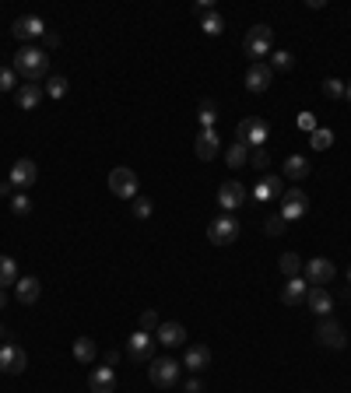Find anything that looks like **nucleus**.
Wrapping results in <instances>:
<instances>
[{"label": "nucleus", "instance_id": "nucleus-1", "mask_svg": "<svg viewBox=\"0 0 351 393\" xmlns=\"http://www.w3.org/2000/svg\"><path fill=\"white\" fill-rule=\"evenodd\" d=\"M14 74L25 78V85H39L50 74V53L35 49V46H21L14 53Z\"/></svg>", "mask_w": 351, "mask_h": 393}, {"label": "nucleus", "instance_id": "nucleus-2", "mask_svg": "<svg viewBox=\"0 0 351 393\" xmlns=\"http://www.w3.org/2000/svg\"><path fill=\"white\" fill-rule=\"evenodd\" d=\"M270 42H274V28H267V25H253V28L246 32V39H243V53H246L253 64H260V57L270 53Z\"/></svg>", "mask_w": 351, "mask_h": 393}, {"label": "nucleus", "instance_id": "nucleus-3", "mask_svg": "<svg viewBox=\"0 0 351 393\" xmlns=\"http://www.w3.org/2000/svg\"><path fill=\"white\" fill-rule=\"evenodd\" d=\"M267 134H270V127H267V119H260V116H246V119H239V127H236V141L246 144V148H263Z\"/></svg>", "mask_w": 351, "mask_h": 393}, {"label": "nucleus", "instance_id": "nucleus-4", "mask_svg": "<svg viewBox=\"0 0 351 393\" xmlns=\"http://www.w3.org/2000/svg\"><path fill=\"white\" fill-rule=\"evenodd\" d=\"M127 358H130L134 365H151V362H155V337L144 334V330L130 334V337H127Z\"/></svg>", "mask_w": 351, "mask_h": 393}, {"label": "nucleus", "instance_id": "nucleus-5", "mask_svg": "<svg viewBox=\"0 0 351 393\" xmlns=\"http://www.w3.org/2000/svg\"><path fill=\"white\" fill-rule=\"evenodd\" d=\"M148 380H151V387H159V390H173L176 383H179V365H176V358H155V362L148 365Z\"/></svg>", "mask_w": 351, "mask_h": 393}, {"label": "nucleus", "instance_id": "nucleus-6", "mask_svg": "<svg viewBox=\"0 0 351 393\" xmlns=\"http://www.w3.org/2000/svg\"><path fill=\"white\" fill-rule=\"evenodd\" d=\"M306 214H309V194H306V190L292 187L288 194H281V218H284V221H299V218H306Z\"/></svg>", "mask_w": 351, "mask_h": 393}, {"label": "nucleus", "instance_id": "nucleus-7", "mask_svg": "<svg viewBox=\"0 0 351 393\" xmlns=\"http://www.w3.org/2000/svg\"><path fill=\"white\" fill-rule=\"evenodd\" d=\"M207 239H211L214 246H229V242H236V239H239V221H236L232 214L214 218V221L207 225Z\"/></svg>", "mask_w": 351, "mask_h": 393}, {"label": "nucleus", "instance_id": "nucleus-8", "mask_svg": "<svg viewBox=\"0 0 351 393\" xmlns=\"http://www.w3.org/2000/svg\"><path fill=\"white\" fill-rule=\"evenodd\" d=\"M302 274H306V285L327 288V281H334L338 267H334V260H327V257H313L309 264H302Z\"/></svg>", "mask_w": 351, "mask_h": 393}, {"label": "nucleus", "instance_id": "nucleus-9", "mask_svg": "<svg viewBox=\"0 0 351 393\" xmlns=\"http://www.w3.org/2000/svg\"><path fill=\"white\" fill-rule=\"evenodd\" d=\"M137 172L134 169H127V165H120V169H113L109 172V190L116 196H123V200H134L137 196Z\"/></svg>", "mask_w": 351, "mask_h": 393}, {"label": "nucleus", "instance_id": "nucleus-10", "mask_svg": "<svg viewBox=\"0 0 351 393\" xmlns=\"http://www.w3.org/2000/svg\"><path fill=\"white\" fill-rule=\"evenodd\" d=\"M316 344H323V348H330V351H341L345 344H348V334H345V327L338 323V319H323L320 327H316Z\"/></svg>", "mask_w": 351, "mask_h": 393}, {"label": "nucleus", "instance_id": "nucleus-11", "mask_svg": "<svg viewBox=\"0 0 351 393\" xmlns=\"http://www.w3.org/2000/svg\"><path fill=\"white\" fill-rule=\"evenodd\" d=\"M25 365H28L25 348H18V344H11V341L0 344V373H7V376H21Z\"/></svg>", "mask_w": 351, "mask_h": 393}, {"label": "nucleus", "instance_id": "nucleus-12", "mask_svg": "<svg viewBox=\"0 0 351 393\" xmlns=\"http://www.w3.org/2000/svg\"><path fill=\"white\" fill-rule=\"evenodd\" d=\"M11 32H14V39H18V42H28V39L46 35V21H42V18H35V14H25V18H18V21L11 25Z\"/></svg>", "mask_w": 351, "mask_h": 393}, {"label": "nucleus", "instance_id": "nucleus-13", "mask_svg": "<svg viewBox=\"0 0 351 393\" xmlns=\"http://www.w3.org/2000/svg\"><path fill=\"white\" fill-rule=\"evenodd\" d=\"M218 148H221V137H218V130H214V127H200V134H197V144H193L197 158H200V162H211V158L218 155Z\"/></svg>", "mask_w": 351, "mask_h": 393}, {"label": "nucleus", "instance_id": "nucleus-14", "mask_svg": "<svg viewBox=\"0 0 351 393\" xmlns=\"http://www.w3.org/2000/svg\"><path fill=\"white\" fill-rule=\"evenodd\" d=\"M35 180H39V169H35L32 158H18V162L11 165V187H14V190H28Z\"/></svg>", "mask_w": 351, "mask_h": 393}, {"label": "nucleus", "instance_id": "nucleus-15", "mask_svg": "<svg viewBox=\"0 0 351 393\" xmlns=\"http://www.w3.org/2000/svg\"><path fill=\"white\" fill-rule=\"evenodd\" d=\"M218 204H221V207L232 214L236 207H243V204H246V187H243L239 180H229V183H221V187H218Z\"/></svg>", "mask_w": 351, "mask_h": 393}, {"label": "nucleus", "instance_id": "nucleus-16", "mask_svg": "<svg viewBox=\"0 0 351 393\" xmlns=\"http://www.w3.org/2000/svg\"><path fill=\"white\" fill-rule=\"evenodd\" d=\"M270 81H274V71H270V64H250V71H246V88L253 92V95H260L270 88Z\"/></svg>", "mask_w": 351, "mask_h": 393}, {"label": "nucleus", "instance_id": "nucleus-17", "mask_svg": "<svg viewBox=\"0 0 351 393\" xmlns=\"http://www.w3.org/2000/svg\"><path fill=\"white\" fill-rule=\"evenodd\" d=\"M281 194H284V187H281V176H274V172H263L257 180V187H253V200L257 204H267V200H274Z\"/></svg>", "mask_w": 351, "mask_h": 393}, {"label": "nucleus", "instance_id": "nucleus-18", "mask_svg": "<svg viewBox=\"0 0 351 393\" xmlns=\"http://www.w3.org/2000/svg\"><path fill=\"white\" fill-rule=\"evenodd\" d=\"M306 305L316 312V316H330V309H334V295L327 292V288H320V285H313L309 292H306Z\"/></svg>", "mask_w": 351, "mask_h": 393}, {"label": "nucleus", "instance_id": "nucleus-19", "mask_svg": "<svg viewBox=\"0 0 351 393\" xmlns=\"http://www.w3.org/2000/svg\"><path fill=\"white\" fill-rule=\"evenodd\" d=\"M183 365H186L190 373H204V369L211 365V348H207V344H190L186 355H183Z\"/></svg>", "mask_w": 351, "mask_h": 393}, {"label": "nucleus", "instance_id": "nucleus-20", "mask_svg": "<svg viewBox=\"0 0 351 393\" xmlns=\"http://www.w3.org/2000/svg\"><path fill=\"white\" fill-rule=\"evenodd\" d=\"M88 387H91V393H113L116 390V373H113V365H98V369H91Z\"/></svg>", "mask_w": 351, "mask_h": 393}, {"label": "nucleus", "instance_id": "nucleus-21", "mask_svg": "<svg viewBox=\"0 0 351 393\" xmlns=\"http://www.w3.org/2000/svg\"><path fill=\"white\" fill-rule=\"evenodd\" d=\"M306 292H309L306 278H288V285L281 288V302L284 305H306Z\"/></svg>", "mask_w": 351, "mask_h": 393}, {"label": "nucleus", "instance_id": "nucleus-22", "mask_svg": "<svg viewBox=\"0 0 351 393\" xmlns=\"http://www.w3.org/2000/svg\"><path fill=\"white\" fill-rule=\"evenodd\" d=\"M39 295H42V285H39L35 278H18V285H14V298H18L21 305H35V302H39Z\"/></svg>", "mask_w": 351, "mask_h": 393}, {"label": "nucleus", "instance_id": "nucleus-23", "mask_svg": "<svg viewBox=\"0 0 351 393\" xmlns=\"http://www.w3.org/2000/svg\"><path fill=\"white\" fill-rule=\"evenodd\" d=\"M42 88L39 85H18V92H14V102H18V109H25V112H32L39 102H42Z\"/></svg>", "mask_w": 351, "mask_h": 393}, {"label": "nucleus", "instance_id": "nucleus-24", "mask_svg": "<svg viewBox=\"0 0 351 393\" xmlns=\"http://www.w3.org/2000/svg\"><path fill=\"white\" fill-rule=\"evenodd\" d=\"M309 172H313V165H309L306 155H288V158H284V176H288V180L299 183V180H306Z\"/></svg>", "mask_w": 351, "mask_h": 393}, {"label": "nucleus", "instance_id": "nucleus-25", "mask_svg": "<svg viewBox=\"0 0 351 393\" xmlns=\"http://www.w3.org/2000/svg\"><path fill=\"white\" fill-rule=\"evenodd\" d=\"M159 341H162L166 348L186 344V327H183V323H162V327H159Z\"/></svg>", "mask_w": 351, "mask_h": 393}, {"label": "nucleus", "instance_id": "nucleus-26", "mask_svg": "<svg viewBox=\"0 0 351 393\" xmlns=\"http://www.w3.org/2000/svg\"><path fill=\"white\" fill-rule=\"evenodd\" d=\"M95 355H98V348H95V341H91V337H78V341H74V358H78L81 365H91V362H95Z\"/></svg>", "mask_w": 351, "mask_h": 393}, {"label": "nucleus", "instance_id": "nucleus-27", "mask_svg": "<svg viewBox=\"0 0 351 393\" xmlns=\"http://www.w3.org/2000/svg\"><path fill=\"white\" fill-rule=\"evenodd\" d=\"M225 158H229V165H232V169H243V165H250V148H246V144H239V141H232V148L225 151Z\"/></svg>", "mask_w": 351, "mask_h": 393}, {"label": "nucleus", "instance_id": "nucleus-28", "mask_svg": "<svg viewBox=\"0 0 351 393\" xmlns=\"http://www.w3.org/2000/svg\"><path fill=\"white\" fill-rule=\"evenodd\" d=\"M200 28H204V35H221L225 32V18L218 11H211V14L200 18Z\"/></svg>", "mask_w": 351, "mask_h": 393}, {"label": "nucleus", "instance_id": "nucleus-29", "mask_svg": "<svg viewBox=\"0 0 351 393\" xmlns=\"http://www.w3.org/2000/svg\"><path fill=\"white\" fill-rule=\"evenodd\" d=\"M277 267H281V274H284V278H299V271H302V260H299V253H281Z\"/></svg>", "mask_w": 351, "mask_h": 393}, {"label": "nucleus", "instance_id": "nucleus-30", "mask_svg": "<svg viewBox=\"0 0 351 393\" xmlns=\"http://www.w3.org/2000/svg\"><path fill=\"white\" fill-rule=\"evenodd\" d=\"M11 211H14L18 218H28V214H32V196L25 194V190H14V194H11Z\"/></svg>", "mask_w": 351, "mask_h": 393}, {"label": "nucleus", "instance_id": "nucleus-31", "mask_svg": "<svg viewBox=\"0 0 351 393\" xmlns=\"http://www.w3.org/2000/svg\"><path fill=\"white\" fill-rule=\"evenodd\" d=\"M7 285H18V264L11 257H0V288Z\"/></svg>", "mask_w": 351, "mask_h": 393}, {"label": "nucleus", "instance_id": "nucleus-32", "mask_svg": "<svg viewBox=\"0 0 351 393\" xmlns=\"http://www.w3.org/2000/svg\"><path fill=\"white\" fill-rule=\"evenodd\" d=\"M330 144H334V130H313V134H309V148L327 151Z\"/></svg>", "mask_w": 351, "mask_h": 393}, {"label": "nucleus", "instance_id": "nucleus-33", "mask_svg": "<svg viewBox=\"0 0 351 393\" xmlns=\"http://www.w3.org/2000/svg\"><path fill=\"white\" fill-rule=\"evenodd\" d=\"M197 116H200V127H214V116H218L214 102H211V98H204V102H200V109H197Z\"/></svg>", "mask_w": 351, "mask_h": 393}, {"label": "nucleus", "instance_id": "nucleus-34", "mask_svg": "<svg viewBox=\"0 0 351 393\" xmlns=\"http://www.w3.org/2000/svg\"><path fill=\"white\" fill-rule=\"evenodd\" d=\"M42 92H46L50 98H64V95H67V78H50Z\"/></svg>", "mask_w": 351, "mask_h": 393}, {"label": "nucleus", "instance_id": "nucleus-35", "mask_svg": "<svg viewBox=\"0 0 351 393\" xmlns=\"http://www.w3.org/2000/svg\"><path fill=\"white\" fill-rule=\"evenodd\" d=\"M292 67H295V57H292L288 49L274 53V60H270V71H292Z\"/></svg>", "mask_w": 351, "mask_h": 393}, {"label": "nucleus", "instance_id": "nucleus-36", "mask_svg": "<svg viewBox=\"0 0 351 393\" xmlns=\"http://www.w3.org/2000/svg\"><path fill=\"white\" fill-rule=\"evenodd\" d=\"M130 204H134V218H151L155 214V204L148 196H134Z\"/></svg>", "mask_w": 351, "mask_h": 393}, {"label": "nucleus", "instance_id": "nucleus-37", "mask_svg": "<svg viewBox=\"0 0 351 393\" xmlns=\"http://www.w3.org/2000/svg\"><path fill=\"white\" fill-rule=\"evenodd\" d=\"M159 327H162L159 312H155V309H144V312H141V330H144V334H151V330H159Z\"/></svg>", "mask_w": 351, "mask_h": 393}, {"label": "nucleus", "instance_id": "nucleus-38", "mask_svg": "<svg viewBox=\"0 0 351 393\" xmlns=\"http://www.w3.org/2000/svg\"><path fill=\"white\" fill-rule=\"evenodd\" d=\"M323 95L327 98H345V81H341V78H327V81H323Z\"/></svg>", "mask_w": 351, "mask_h": 393}, {"label": "nucleus", "instance_id": "nucleus-39", "mask_svg": "<svg viewBox=\"0 0 351 393\" xmlns=\"http://www.w3.org/2000/svg\"><path fill=\"white\" fill-rule=\"evenodd\" d=\"M267 165H270V155H267L263 148H253V151H250V169H257V172H263Z\"/></svg>", "mask_w": 351, "mask_h": 393}, {"label": "nucleus", "instance_id": "nucleus-40", "mask_svg": "<svg viewBox=\"0 0 351 393\" xmlns=\"http://www.w3.org/2000/svg\"><path fill=\"white\" fill-rule=\"evenodd\" d=\"M18 85V74H14V67H0V92H11Z\"/></svg>", "mask_w": 351, "mask_h": 393}, {"label": "nucleus", "instance_id": "nucleus-41", "mask_svg": "<svg viewBox=\"0 0 351 393\" xmlns=\"http://www.w3.org/2000/svg\"><path fill=\"white\" fill-rule=\"evenodd\" d=\"M284 232V218L281 214H270L267 218V235H281Z\"/></svg>", "mask_w": 351, "mask_h": 393}, {"label": "nucleus", "instance_id": "nucleus-42", "mask_svg": "<svg viewBox=\"0 0 351 393\" xmlns=\"http://www.w3.org/2000/svg\"><path fill=\"white\" fill-rule=\"evenodd\" d=\"M299 127L313 134V130H316V119H313V112H302V116H299Z\"/></svg>", "mask_w": 351, "mask_h": 393}, {"label": "nucleus", "instance_id": "nucleus-43", "mask_svg": "<svg viewBox=\"0 0 351 393\" xmlns=\"http://www.w3.org/2000/svg\"><path fill=\"white\" fill-rule=\"evenodd\" d=\"M193 11L204 18V14H211V11H214V4H211V0H197V4H193Z\"/></svg>", "mask_w": 351, "mask_h": 393}, {"label": "nucleus", "instance_id": "nucleus-44", "mask_svg": "<svg viewBox=\"0 0 351 393\" xmlns=\"http://www.w3.org/2000/svg\"><path fill=\"white\" fill-rule=\"evenodd\" d=\"M183 390H186V393H204V383L193 376V380H186V383H183Z\"/></svg>", "mask_w": 351, "mask_h": 393}, {"label": "nucleus", "instance_id": "nucleus-45", "mask_svg": "<svg viewBox=\"0 0 351 393\" xmlns=\"http://www.w3.org/2000/svg\"><path fill=\"white\" fill-rule=\"evenodd\" d=\"M42 39H46V46H50V49H53V46H60V35H57V32H50V28H46V35H42Z\"/></svg>", "mask_w": 351, "mask_h": 393}, {"label": "nucleus", "instance_id": "nucleus-46", "mask_svg": "<svg viewBox=\"0 0 351 393\" xmlns=\"http://www.w3.org/2000/svg\"><path fill=\"white\" fill-rule=\"evenodd\" d=\"M11 194H14V187H11V180H7V183H0V196H7V200H11Z\"/></svg>", "mask_w": 351, "mask_h": 393}, {"label": "nucleus", "instance_id": "nucleus-47", "mask_svg": "<svg viewBox=\"0 0 351 393\" xmlns=\"http://www.w3.org/2000/svg\"><path fill=\"white\" fill-rule=\"evenodd\" d=\"M0 309H7V292L0 288Z\"/></svg>", "mask_w": 351, "mask_h": 393}, {"label": "nucleus", "instance_id": "nucleus-48", "mask_svg": "<svg viewBox=\"0 0 351 393\" xmlns=\"http://www.w3.org/2000/svg\"><path fill=\"white\" fill-rule=\"evenodd\" d=\"M0 344H7V330L4 327H0Z\"/></svg>", "mask_w": 351, "mask_h": 393}, {"label": "nucleus", "instance_id": "nucleus-49", "mask_svg": "<svg viewBox=\"0 0 351 393\" xmlns=\"http://www.w3.org/2000/svg\"><path fill=\"white\" fill-rule=\"evenodd\" d=\"M345 98H348V102H351V81H348V85H345Z\"/></svg>", "mask_w": 351, "mask_h": 393}, {"label": "nucleus", "instance_id": "nucleus-50", "mask_svg": "<svg viewBox=\"0 0 351 393\" xmlns=\"http://www.w3.org/2000/svg\"><path fill=\"white\" fill-rule=\"evenodd\" d=\"M348 285H351V267H348Z\"/></svg>", "mask_w": 351, "mask_h": 393}]
</instances>
